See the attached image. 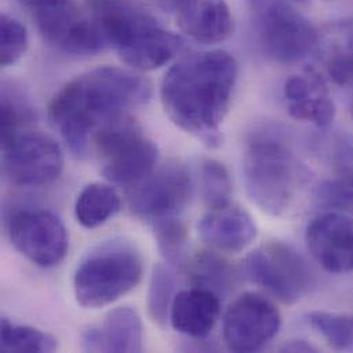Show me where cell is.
<instances>
[{
	"mask_svg": "<svg viewBox=\"0 0 353 353\" xmlns=\"http://www.w3.org/2000/svg\"><path fill=\"white\" fill-rule=\"evenodd\" d=\"M282 351L285 352H315L316 348L312 347L311 344H307L305 341H292L289 344H286Z\"/></svg>",
	"mask_w": 353,
	"mask_h": 353,
	"instance_id": "4dcf8cb0",
	"label": "cell"
},
{
	"mask_svg": "<svg viewBox=\"0 0 353 353\" xmlns=\"http://www.w3.org/2000/svg\"><path fill=\"white\" fill-rule=\"evenodd\" d=\"M336 43L330 44L325 57V69L330 81L353 88V22L343 23Z\"/></svg>",
	"mask_w": 353,
	"mask_h": 353,
	"instance_id": "603a6c76",
	"label": "cell"
},
{
	"mask_svg": "<svg viewBox=\"0 0 353 353\" xmlns=\"http://www.w3.org/2000/svg\"><path fill=\"white\" fill-rule=\"evenodd\" d=\"M0 348L3 352H52L57 350L55 340L25 325H15L7 318L1 319Z\"/></svg>",
	"mask_w": 353,
	"mask_h": 353,
	"instance_id": "cb8c5ba5",
	"label": "cell"
},
{
	"mask_svg": "<svg viewBox=\"0 0 353 353\" xmlns=\"http://www.w3.org/2000/svg\"><path fill=\"white\" fill-rule=\"evenodd\" d=\"M308 250L316 263L332 274L353 272V219L327 210L318 214L305 232Z\"/></svg>",
	"mask_w": 353,
	"mask_h": 353,
	"instance_id": "5bb4252c",
	"label": "cell"
},
{
	"mask_svg": "<svg viewBox=\"0 0 353 353\" xmlns=\"http://www.w3.org/2000/svg\"><path fill=\"white\" fill-rule=\"evenodd\" d=\"M36 23L43 39L70 55H94L108 44L95 22L72 0H17Z\"/></svg>",
	"mask_w": 353,
	"mask_h": 353,
	"instance_id": "ba28073f",
	"label": "cell"
},
{
	"mask_svg": "<svg viewBox=\"0 0 353 353\" xmlns=\"http://www.w3.org/2000/svg\"><path fill=\"white\" fill-rule=\"evenodd\" d=\"M175 281L172 274L163 264H157L153 268L150 278V288L148 294V308L152 321L160 327H165L174 303Z\"/></svg>",
	"mask_w": 353,
	"mask_h": 353,
	"instance_id": "d4e9b609",
	"label": "cell"
},
{
	"mask_svg": "<svg viewBox=\"0 0 353 353\" xmlns=\"http://www.w3.org/2000/svg\"><path fill=\"white\" fill-rule=\"evenodd\" d=\"M199 180L202 196L209 209L230 203L232 181L227 168L212 159L202 160L199 164Z\"/></svg>",
	"mask_w": 353,
	"mask_h": 353,
	"instance_id": "484cf974",
	"label": "cell"
},
{
	"mask_svg": "<svg viewBox=\"0 0 353 353\" xmlns=\"http://www.w3.org/2000/svg\"><path fill=\"white\" fill-rule=\"evenodd\" d=\"M143 259L138 248L123 238L110 239L88 252L76 268L74 297L85 310L108 307L142 281Z\"/></svg>",
	"mask_w": 353,
	"mask_h": 353,
	"instance_id": "5b68a950",
	"label": "cell"
},
{
	"mask_svg": "<svg viewBox=\"0 0 353 353\" xmlns=\"http://www.w3.org/2000/svg\"><path fill=\"white\" fill-rule=\"evenodd\" d=\"M236 80L238 63L227 51L190 54L167 72L160 91L163 108L181 131L219 148Z\"/></svg>",
	"mask_w": 353,
	"mask_h": 353,
	"instance_id": "7a4b0ae2",
	"label": "cell"
},
{
	"mask_svg": "<svg viewBox=\"0 0 353 353\" xmlns=\"http://www.w3.org/2000/svg\"><path fill=\"white\" fill-rule=\"evenodd\" d=\"M243 272L249 281L288 305L299 303L314 279L305 259L281 241H271L252 252L243 261Z\"/></svg>",
	"mask_w": 353,
	"mask_h": 353,
	"instance_id": "9c48e42d",
	"label": "cell"
},
{
	"mask_svg": "<svg viewBox=\"0 0 353 353\" xmlns=\"http://www.w3.org/2000/svg\"><path fill=\"white\" fill-rule=\"evenodd\" d=\"M289 114L297 121L329 127L336 119V105L325 80L314 70L290 77L283 88Z\"/></svg>",
	"mask_w": 353,
	"mask_h": 353,
	"instance_id": "e0dca14e",
	"label": "cell"
},
{
	"mask_svg": "<svg viewBox=\"0 0 353 353\" xmlns=\"http://www.w3.org/2000/svg\"><path fill=\"white\" fill-rule=\"evenodd\" d=\"M175 15L183 33L203 44L224 41L234 30V18L225 0H161Z\"/></svg>",
	"mask_w": 353,
	"mask_h": 353,
	"instance_id": "9a60e30c",
	"label": "cell"
},
{
	"mask_svg": "<svg viewBox=\"0 0 353 353\" xmlns=\"http://www.w3.org/2000/svg\"><path fill=\"white\" fill-rule=\"evenodd\" d=\"M220 312L221 301L219 294L192 286L175 296L170 322L177 333L201 340L212 333Z\"/></svg>",
	"mask_w": 353,
	"mask_h": 353,
	"instance_id": "ac0fdd59",
	"label": "cell"
},
{
	"mask_svg": "<svg viewBox=\"0 0 353 353\" xmlns=\"http://www.w3.org/2000/svg\"><path fill=\"white\" fill-rule=\"evenodd\" d=\"M192 191L190 171L183 164L171 163L134 185L130 208L137 216L156 223L180 214L188 206Z\"/></svg>",
	"mask_w": 353,
	"mask_h": 353,
	"instance_id": "4fadbf2b",
	"label": "cell"
},
{
	"mask_svg": "<svg viewBox=\"0 0 353 353\" xmlns=\"http://www.w3.org/2000/svg\"><path fill=\"white\" fill-rule=\"evenodd\" d=\"M1 164L12 184L36 187L61 175L63 156L51 137L30 127L1 138Z\"/></svg>",
	"mask_w": 353,
	"mask_h": 353,
	"instance_id": "30bf717a",
	"label": "cell"
},
{
	"mask_svg": "<svg viewBox=\"0 0 353 353\" xmlns=\"http://www.w3.org/2000/svg\"><path fill=\"white\" fill-rule=\"evenodd\" d=\"M187 276L194 288L206 289L221 296L232 289L235 272L220 256L212 252L196 253L185 265Z\"/></svg>",
	"mask_w": 353,
	"mask_h": 353,
	"instance_id": "44dd1931",
	"label": "cell"
},
{
	"mask_svg": "<svg viewBox=\"0 0 353 353\" xmlns=\"http://www.w3.org/2000/svg\"><path fill=\"white\" fill-rule=\"evenodd\" d=\"M121 210L117 191L102 183H91L81 190L74 203L76 220L88 230L97 228Z\"/></svg>",
	"mask_w": 353,
	"mask_h": 353,
	"instance_id": "ffe728a7",
	"label": "cell"
},
{
	"mask_svg": "<svg viewBox=\"0 0 353 353\" xmlns=\"http://www.w3.org/2000/svg\"><path fill=\"white\" fill-rule=\"evenodd\" d=\"M315 201L321 208L334 212L353 210V174L340 172L339 176L319 184Z\"/></svg>",
	"mask_w": 353,
	"mask_h": 353,
	"instance_id": "f1b7e54d",
	"label": "cell"
},
{
	"mask_svg": "<svg viewBox=\"0 0 353 353\" xmlns=\"http://www.w3.org/2000/svg\"><path fill=\"white\" fill-rule=\"evenodd\" d=\"M152 85L141 74L117 68L92 69L61 88L48 106V119L70 152L91 154L92 139L105 125L150 99Z\"/></svg>",
	"mask_w": 353,
	"mask_h": 353,
	"instance_id": "6da1fadb",
	"label": "cell"
},
{
	"mask_svg": "<svg viewBox=\"0 0 353 353\" xmlns=\"http://www.w3.org/2000/svg\"><path fill=\"white\" fill-rule=\"evenodd\" d=\"M281 325V312L268 299L245 293L224 314L223 339L231 352H256L274 340Z\"/></svg>",
	"mask_w": 353,
	"mask_h": 353,
	"instance_id": "7c38bea8",
	"label": "cell"
},
{
	"mask_svg": "<svg viewBox=\"0 0 353 353\" xmlns=\"http://www.w3.org/2000/svg\"><path fill=\"white\" fill-rule=\"evenodd\" d=\"M0 63L3 68L14 65L26 52L29 39L26 28L14 17L1 15Z\"/></svg>",
	"mask_w": 353,
	"mask_h": 353,
	"instance_id": "f546056e",
	"label": "cell"
},
{
	"mask_svg": "<svg viewBox=\"0 0 353 353\" xmlns=\"http://www.w3.org/2000/svg\"><path fill=\"white\" fill-rule=\"evenodd\" d=\"M259 46L278 63L307 58L319 44L316 28L286 0H249Z\"/></svg>",
	"mask_w": 353,
	"mask_h": 353,
	"instance_id": "52a82bcc",
	"label": "cell"
},
{
	"mask_svg": "<svg viewBox=\"0 0 353 353\" xmlns=\"http://www.w3.org/2000/svg\"><path fill=\"white\" fill-rule=\"evenodd\" d=\"M1 138L33 127L36 114L23 95L14 87L3 85L1 90Z\"/></svg>",
	"mask_w": 353,
	"mask_h": 353,
	"instance_id": "4316f807",
	"label": "cell"
},
{
	"mask_svg": "<svg viewBox=\"0 0 353 353\" xmlns=\"http://www.w3.org/2000/svg\"><path fill=\"white\" fill-rule=\"evenodd\" d=\"M307 323L336 351H353V315L314 311L305 315Z\"/></svg>",
	"mask_w": 353,
	"mask_h": 353,
	"instance_id": "7402d4cb",
	"label": "cell"
},
{
	"mask_svg": "<svg viewBox=\"0 0 353 353\" xmlns=\"http://www.w3.org/2000/svg\"><path fill=\"white\" fill-rule=\"evenodd\" d=\"M88 8L108 47H113L121 61L135 70H156L184 47L179 34L124 0H88Z\"/></svg>",
	"mask_w": 353,
	"mask_h": 353,
	"instance_id": "3957f363",
	"label": "cell"
},
{
	"mask_svg": "<svg viewBox=\"0 0 353 353\" xmlns=\"http://www.w3.org/2000/svg\"><path fill=\"white\" fill-rule=\"evenodd\" d=\"M91 154L102 160V175L106 180L132 187L154 172L160 157L157 145L130 114L113 120L97 132Z\"/></svg>",
	"mask_w": 353,
	"mask_h": 353,
	"instance_id": "8992f818",
	"label": "cell"
},
{
	"mask_svg": "<svg viewBox=\"0 0 353 353\" xmlns=\"http://www.w3.org/2000/svg\"><path fill=\"white\" fill-rule=\"evenodd\" d=\"M293 1H305V0H293Z\"/></svg>",
	"mask_w": 353,
	"mask_h": 353,
	"instance_id": "1f68e13d",
	"label": "cell"
},
{
	"mask_svg": "<svg viewBox=\"0 0 353 353\" xmlns=\"http://www.w3.org/2000/svg\"><path fill=\"white\" fill-rule=\"evenodd\" d=\"M98 330L102 352L138 353L143 348L142 321L131 307H120L109 312Z\"/></svg>",
	"mask_w": 353,
	"mask_h": 353,
	"instance_id": "d6986e66",
	"label": "cell"
},
{
	"mask_svg": "<svg viewBox=\"0 0 353 353\" xmlns=\"http://www.w3.org/2000/svg\"><path fill=\"white\" fill-rule=\"evenodd\" d=\"M196 230L208 246L224 253L243 252L257 238L253 217L231 202L210 209L199 219Z\"/></svg>",
	"mask_w": 353,
	"mask_h": 353,
	"instance_id": "2e32d148",
	"label": "cell"
},
{
	"mask_svg": "<svg viewBox=\"0 0 353 353\" xmlns=\"http://www.w3.org/2000/svg\"><path fill=\"white\" fill-rule=\"evenodd\" d=\"M308 177V168L278 131H257L246 141L243 183L249 198L263 212L285 214Z\"/></svg>",
	"mask_w": 353,
	"mask_h": 353,
	"instance_id": "277c9868",
	"label": "cell"
},
{
	"mask_svg": "<svg viewBox=\"0 0 353 353\" xmlns=\"http://www.w3.org/2000/svg\"><path fill=\"white\" fill-rule=\"evenodd\" d=\"M154 236L165 261L171 265H177L183 261L187 230L181 221H179L176 217L156 221Z\"/></svg>",
	"mask_w": 353,
	"mask_h": 353,
	"instance_id": "83f0119b",
	"label": "cell"
},
{
	"mask_svg": "<svg viewBox=\"0 0 353 353\" xmlns=\"http://www.w3.org/2000/svg\"><path fill=\"white\" fill-rule=\"evenodd\" d=\"M7 232L12 246L43 268L58 265L69 249V236L62 220L47 210L14 212L7 221Z\"/></svg>",
	"mask_w": 353,
	"mask_h": 353,
	"instance_id": "8fae6325",
	"label": "cell"
}]
</instances>
